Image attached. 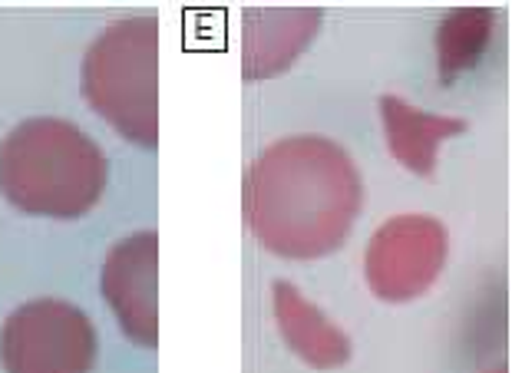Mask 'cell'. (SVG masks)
<instances>
[{
	"label": "cell",
	"instance_id": "obj_4",
	"mask_svg": "<svg viewBox=\"0 0 512 373\" xmlns=\"http://www.w3.org/2000/svg\"><path fill=\"white\" fill-rule=\"evenodd\" d=\"M100 334L83 307L34 298L14 307L0 327L4 373H93Z\"/></svg>",
	"mask_w": 512,
	"mask_h": 373
},
{
	"label": "cell",
	"instance_id": "obj_7",
	"mask_svg": "<svg viewBox=\"0 0 512 373\" xmlns=\"http://www.w3.org/2000/svg\"><path fill=\"white\" fill-rule=\"evenodd\" d=\"M324 14L314 7H258L245 10V80L285 73L318 37Z\"/></svg>",
	"mask_w": 512,
	"mask_h": 373
},
{
	"label": "cell",
	"instance_id": "obj_6",
	"mask_svg": "<svg viewBox=\"0 0 512 373\" xmlns=\"http://www.w3.org/2000/svg\"><path fill=\"white\" fill-rule=\"evenodd\" d=\"M100 291L110 311L136 347L159 344V235L136 232L106 251Z\"/></svg>",
	"mask_w": 512,
	"mask_h": 373
},
{
	"label": "cell",
	"instance_id": "obj_9",
	"mask_svg": "<svg viewBox=\"0 0 512 373\" xmlns=\"http://www.w3.org/2000/svg\"><path fill=\"white\" fill-rule=\"evenodd\" d=\"M380 123H384L390 156L413 175H433L437 172L440 146L446 139L466 133V119L460 116H440L427 109L407 103L403 96H380Z\"/></svg>",
	"mask_w": 512,
	"mask_h": 373
},
{
	"label": "cell",
	"instance_id": "obj_10",
	"mask_svg": "<svg viewBox=\"0 0 512 373\" xmlns=\"http://www.w3.org/2000/svg\"><path fill=\"white\" fill-rule=\"evenodd\" d=\"M496 14L489 7H456L437 30V63L446 83L473 70L493 40Z\"/></svg>",
	"mask_w": 512,
	"mask_h": 373
},
{
	"label": "cell",
	"instance_id": "obj_2",
	"mask_svg": "<svg viewBox=\"0 0 512 373\" xmlns=\"http://www.w3.org/2000/svg\"><path fill=\"white\" fill-rule=\"evenodd\" d=\"M106 179V152L70 119H24L0 142V192L24 215L83 218L100 205Z\"/></svg>",
	"mask_w": 512,
	"mask_h": 373
},
{
	"label": "cell",
	"instance_id": "obj_8",
	"mask_svg": "<svg viewBox=\"0 0 512 373\" xmlns=\"http://www.w3.org/2000/svg\"><path fill=\"white\" fill-rule=\"evenodd\" d=\"M271 311L281 340L314 370H337L351 360V337L291 281L271 284Z\"/></svg>",
	"mask_w": 512,
	"mask_h": 373
},
{
	"label": "cell",
	"instance_id": "obj_3",
	"mask_svg": "<svg viewBox=\"0 0 512 373\" xmlns=\"http://www.w3.org/2000/svg\"><path fill=\"white\" fill-rule=\"evenodd\" d=\"M80 86L96 116L133 146L159 142V24L123 17L90 43Z\"/></svg>",
	"mask_w": 512,
	"mask_h": 373
},
{
	"label": "cell",
	"instance_id": "obj_1",
	"mask_svg": "<svg viewBox=\"0 0 512 373\" xmlns=\"http://www.w3.org/2000/svg\"><path fill=\"white\" fill-rule=\"evenodd\" d=\"M361 208V169L328 136L275 139L245 175V222L261 248L288 261L341 251Z\"/></svg>",
	"mask_w": 512,
	"mask_h": 373
},
{
	"label": "cell",
	"instance_id": "obj_5",
	"mask_svg": "<svg viewBox=\"0 0 512 373\" xmlns=\"http://www.w3.org/2000/svg\"><path fill=\"white\" fill-rule=\"evenodd\" d=\"M446 258H450V232L440 218L423 212L394 215L377 225L367 241V288L384 304L417 301L440 281Z\"/></svg>",
	"mask_w": 512,
	"mask_h": 373
}]
</instances>
